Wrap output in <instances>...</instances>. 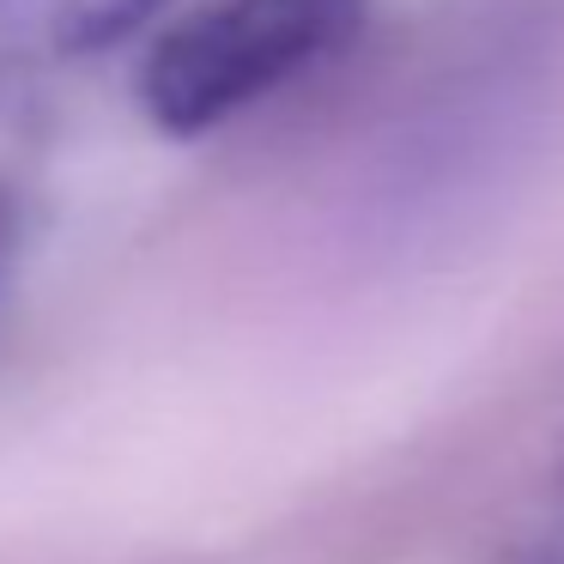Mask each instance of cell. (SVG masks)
<instances>
[{
  "instance_id": "obj_1",
  "label": "cell",
  "mask_w": 564,
  "mask_h": 564,
  "mask_svg": "<svg viewBox=\"0 0 564 564\" xmlns=\"http://www.w3.org/2000/svg\"><path fill=\"white\" fill-rule=\"evenodd\" d=\"M365 37V0H200L140 55V110L200 140L334 67Z\"/></svg>"
},
{
  "instance_id": "obj_2",
  "label": "cell",
  "mask_w": 564,
  "mask_h": 564,
  "mask_svg": "<svg viewBox=\"0 0 564 564\" xmlns=\"http://www.w3.org/2000/svg\"><path fill=\"white\" fill-rule=\"evenodd\" d=\"M164 0H0V50L25 62H79L152 25Z\"/></svg>"
},
{
  "instance_id": "obj_3",
  "label": "cell",
  "mask_w": 564,
  "mask_h": 564,
  "mask_svg": "<svg viewBox=\"0 0 564 564\" xmlns=\"http://www.w3.org/2000/svg\"><path fill=\"white\" fill-rule=\"evenodd\" d=\"M516 564H564V522L552 528V534H540V540H534V546H528Z\"/></svg>"
}]
</instances>
